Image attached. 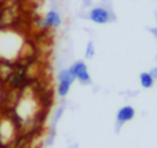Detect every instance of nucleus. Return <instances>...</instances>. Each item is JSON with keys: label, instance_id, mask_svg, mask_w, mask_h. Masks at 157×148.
I'll use <instances>...</instances> for the list:
<instances>
[{"label": "nucleus", "instance_id": "423d86ee", "mask_svg": "<svg viewBox=\"0 0 157 148\" xmlns=\"http://www.w3.org/2000/svg\"><path fill=\"white\" fill-rule=\"evenodd\" d=\"M134 118H135V108L131 107V105H123V107L119 108V111L116 114V122L120 126L131 122Z\"/></svg>", "mask_w": 157, "mask_h": 148}, {"label": "nucleus", "instance_id": "20e7f679", "mask_svg": "<svg viewBox=\"0 0 157 148\" xmlns=\"http://www.w3.org/2000/svg\"><path fill=\"white\" fill-rule=\"evenodd\" d=\"M88 19L94 24L98 25H105L109 24L110 21H113L114 17L113 13L110 11V8L105 7V6H95L88 11Z\"/></svg>", "mask_w": 157, "mask_h": 148}, {"label": "nucleus", "instance_id": "f257e3e1", "mask_svg": "<svg viewBox=\"0 0 157 148\" xmlns=\"http://www.w3.org/2000/svg\"><path fill=\"white\" fill-rule=\"evenodd\" d=\"M25 49V39L19 32L10 28L0 29V61L13 62L21 57Z\"/></svg>", "mask_w": 157, "mask_h": 148}, {"label": "nucleus", "instance_id": "f8f14e48", "mask_svg": "<svg viewBox=\"0 0 157 148\" xmlns=\"http://www.w3.org/2000/svg\"><path fill=\"white\" fill-rule=\"evenodd\" d=\"M150 32H153L156 35V38H157V29H150Z\"/></svg>", "mask_w": 157, "mask_h": 148}, {"label": "nucleus", "instance_id": "39448f33", "mask_svg": "<svg viewBox=\"0 0 157 148\" xmlns=\"http://www.w3.org/2000/svg\"><path fill=\"white\" fill-rule=\"evenodd\" d=\"M69 69L73 74L75 79L78 80L81 85H90L91 83V75H90L88 66L84 61H76V62L72 64V66Z\"/></svg>", "mask_w": 157, "mask_h": 148}, {"label": "nucleus", "instance_id": "9d476101", "mask_svg": "<svg viewBox=\"0 0 157 148\" xmlns=\"http://www.w3.org/2000/svg\"><path fill=\"white\" fill-rule=\"evenodd\" d=\"M149 72H150V75H152V76H153V78H155V79L157 80V66H155V68H152Z\"/></svg>", "mask_w": 157, "mask_h": 148}, {"label": "nucleus", "instance_id": "1a4fd4ad", "mask_svg": "<svg viewBox=\"0 0 157 148\" xmlns=\"http://www.w3.org/2000/svg\"><path fill=\"white\" fill-rule=\"evenodd\" d=\"M94 55H95V46H94V43L90 40L88 43H87V47H86V58L91 60Z\"/></svg>", "mask_w": 157, "mask_h": 148}, {"label": "nucleus", "instance_id": "9b49d317", "mask_svg": "<svg viewBox=\"0 0 157 148\" xmlns=\"http://www.w3.org/2000/svg\"><path fill=\"white\" fill-rule=\"evenodd\" d=\"M2 98H3V90H2V85H0V104H2Z\"/></svg>", "mask_w": 157, "mask_h": 148}, {"label": "nucleus", "instance_id": "6e6552de", "mask_svg": "<svg viewBox=\"0 0 157 148\" xmlns=\"http://www.w3.org/2000/svg\"><path fill=\"white\" fill-rule=\"evenodd\" d=\"M156 79L150 75V72H141L139 75V83L144 89H152L155 86Z\"/></svg>", "mask_w": 157, "mask_h": 148}, {"label": "nucleus", "instance_id": "7ed1b4c3", "mask_svg": "<svg viewBox=\"0 0 157 148\" xmlns=\"http://www.w3.org/2000/svg\"><path fill=\"white\" fill-rule=\"evenodd\" d=\"M15 123L11 118H0V146H8L15 137Z\"/></svg>", "mask_w": 157, "mask_h": 148}, {"label": "nucleus", "instance_id": "0eeeda50", "mask_svg": "<svg viewBox=\"0 0 157 148\" xmlns=\"http://www.w3.org/2000/svg\"><path fill=\"white\" fill-rule=\"evenodd\" d=\"M43 25L47 28H54V29L59 28L61 25H62V18H61L59 13H58L57 10L47 11L43 18Z\"/></svg>", "mask_w": 157, "mask_h": 148}, {"label": "nucleus", "instance_id": "f03ea898", "mask_svg": "<svg viewBox=\"0 0 157 148\" xmlns=\"http://www.w3.org/2000/svg\"><path fill=\"white\" fill-rule=\"evenodd\" d=\"M57 80H58L57 94L61 97V98H63V97L68 96L69 91H71L72 85L76 82L73 74L71 72V69L69 68L68 69H61V71L58 72V75H57Z\"/></svg>", "mask_w": 157, "mask_h": 148}]
</instances>
